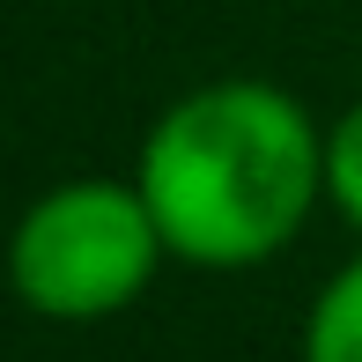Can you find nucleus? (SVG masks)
Returning a JSON list of instances; mask_svg holds the SVG:
<instances>
[{"instance_id": "1", "label": "nucleus", "mask_w": 362, "mask_h": 362, "mask_svg": "<svg viewBox=\"0 0 362 362\" xmlns=\"http://www.w3.org/2000/svg\"><path fill=\"white\" fill-rule=\"evenodd\" d=\"M134 185L185 267H259L325 192V134L288 89L229 74L148 126Z\"/></svg>"}, {"instance_id": "2", "label": "nucleus", "mask_w": 362, "mask_h": 362, "mask_svg": "<svg viewBox=\"0 0 362 362\" xmlns=\"http://www.w3.org/2000/svg\"><path fill=\"white\" fill-rule=\"evenodd\" d=\"M163 222L141 185L74 177L52 185L15 229V288L59 325H89L126 310L163 267Z\"/></svg>"}, {"instance_id": "3", "label": "nucleus", "mask_w": 362, "mask_h": 362, "mask_svg": "<svg viewBox=\"0 0 362 362\" xmlns=\"http://www.w3.org/2000/svg\"><path fill=\"white\" fill-rule=\"evenodd\" d=\"M303 362H362V259L318 288L303 318Z\"/></svg>"}, {"instance_id": "4", "label": "nucleus", "mask_w": 362, "mask_h": 362, "mask_svg": "<svg viewBox=\"0 0 362 362\" xmlns=\"http://www.w3.org/2000/svg\"><path fill=\"white\" fill-rule=\"evenodd\" d=\"M325 192H333V207L362 229V104L325 134Z\"/></svg>"}]
</instances>
